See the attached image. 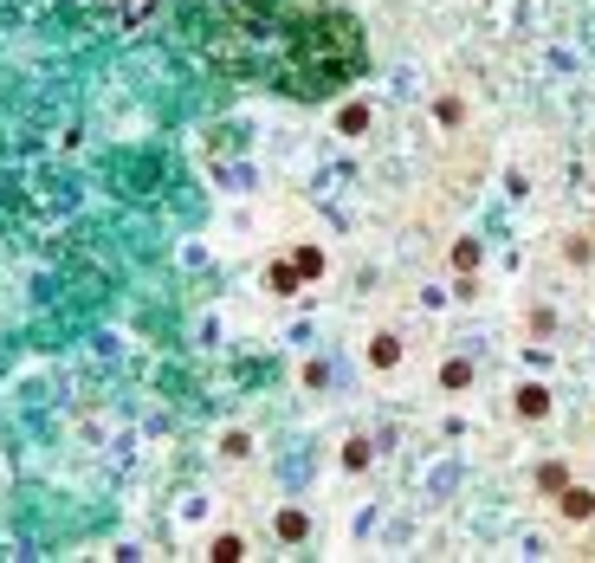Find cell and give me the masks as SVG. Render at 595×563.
<instances>
[{
  "label": "cell",
  "instance_id": "cell-6",
  "mask_svg": "<svg viewBox=\"0 0 595 563\" xmlns=\"http://www.w3.org/2000/svg\"><path fill=\"white\" fill-rule=\"evenodd\" d=\"M272 538H279V544H304V538H311V512H298V505H285V512L272 518Z\"/></svg>",
  "mask_w": 595,
  "mask_h": 563
},
{
  "label": "cell",
  "instance_id": "cell-17",
  "mask_svg": "<svg viewBox=\"0 0 595 563\" xmlns=\"http://www.w3.org/2000/svg\"><path fill=\"white\" fill-rule=\"evenodd\" d=\"M589 195H595V182H589Z\"/></svg>",
  "mask_w": 595,
  "mask_h": 563
},
{
  "label": "cell",
  "instance_id": "cell-4",
  "mask_svg": "<svg viewBox=\"0 0 595 563\" xmlns=\"http://www.w3.org/2000/svg\"><path fill=\"white\" fill-rule=\"evenodd\" d=\"M557 259H563L570 272H589V266H595V233H589V227H563V233H557Z\"/></svg>",
  "mask_w": 595,
  "mask_h": 563
},
{
  "label": "cell",
  "instance_id": "cell-14",
  "mask_svg": "<svg viewBox=\"0 0 595 563\" xmlns=\"http://www.w3.org/2000/svg\"><path fill=\"white\" fill-rule=\"evenodd\" d=\"M220 453H227V460H246V453H253V434H240V428H233L227 441H220Z\"/></svg>",
  "mask_w": 595,
  "mask_h": 563
},
{
  "label": "cell",
  "instance_id": "cell-9",
  "mask_svg": "<svg viewBox=\"0 0 595 563\" xmlns=\"http://www.w3.org/2000/svg\"><path fill=\"white\" fill-rule=\"evenodd\" d=\"M447 259H453V272H466V279H473V272L486 266V246H479V240H453Z\"/></svg>",
  "mask_w": 595,
  "mask_h": 563
},
{
  "label": "cell",
  "instance_id": "cell-16",
  "mask_svg": "<svg viewBox=\"0 0 595 563\" xmlns=\"http://www.w3.org/2000/svg\"><path fill=\"white\" fill-rule=\"evenodd\" d=\"M434 117H440V123H460V117H466V104H460V98H440V104H434Z\"/></svg>",
  "mask_w": 595,
  "mask_h": 563
},
{
  "label": "cell",
  "instance_id": "cell-13",
  "mask_svg": "<svg viewBox=\"0 0 595 563\" xmlns=\"http://www.w3.org/2000/svg\"><path fill=\"white\" fill-rule=\"evenodd\" d=\"M343 466H350V473H363V466H369V441H363V434L343 441Z\"/></svg>",
  "mask_w": 595,
  "mask_h": 563
},
{
  "label": "cell",
  "instance_id": "cell-11",
  "mask_svg": "<svg viewBox=\"0 0 595 563\" xmlns=\"http://www.w3.org/2000/svg\"><path fill=\"white\" fill-rule=\"evenodd\" d=\"M292 266L304 272V279H324L330 259H324V246H292Z\"/></svg>",
  "mask_w": 595,
  "mask_h": 563
},
{
  "label": "cell",
  "instance_id": "cell-1",
  "mask_svg": "<svg viewBox=\"0 0 595 563\" xmlns=\"http://www.w3.org/2000/svg\"><path fill=\"white\" fill-rule=\"evenodd\" d=\"M550 512H557L563 531H589L595 525V486H583V479H570V486L550 499Z\"/></svg>",
  "mask_w": 595,
  "mask_h": 563
},
{
  "label": "cell",
  "instance_id": "cell-8",
  "mask_svg": "<svg viewBox=\"0 0 595 563\" xmlns=\"http://www.w3.org/2000/svg\"><path fill=\"white\" fill-rule=\"evenodd\" d=\"M440 389L466 395V389H473V363H466V356H447V363H440Z\"/></svg>",
  "mask_w": 595,
  "mask_h": 563
},
{
  "label": "cell",
  "instance_id": "cell-5",
  "mask_svg": "<svg viewBox=\"0 0 595 563\" xmlns=\"http://www.w3.org/2000/svg\"><path fill=\"white\" fill-rule=\"evenodd\" d=\"M570 479H576V473H570V460H544V466L531 473V492H537V499L550 505V499H557L563 486H570Z\"/></svg>",
  "mask_w": 595,
  "mask_h": 563
},
{
  "label": "cell",
  "instance_id": "cell-3",
  "mask_svg": "<svg viewBox=\"0 0 595 563\" xmlns=\"http://www.w3.org/2000/svg\"><path fill=\"white\" fill-rule=\"evenodd\" d=\"M511 415H518L524 428H544V421L557 415V402H550L544 382H518V389H511Z\"/></svg>",
  "mask_w": 595,
  "mask_h": 563
},
{
  "label": "cell",
  "instance_id": "cell-12",
  "mask_svg": "<svg viewBox=\"0 0 595 563\" xmlns=\"http://www.w3.org/2000/svg\"><path fill=\"white\" fill-rule=\"evenodd\" d=\"M524 331H531V337H550V331H557V311H550V305H537L531 318H524Z\"/></svg>",
  "mask_w": 595,
  "mask_h": 563
},
{
  "label": "cell",
  "instance_id": "cell-2",
  "mask_svg": "<svg viewBox=\"0 0 595 563\" xmlns=\"http://www.w3.org/2000/svg\"><path fill=\"white\" fill-rule=\"evenodd\" d=\"M363 363L376 369V376H395V369L408 363V337L401 331H369L363 337Z\"/></svg>",
  "mask_w": 595,
  "mask_h": 563
},
{
  "label": "cell",
  "instance_id": "cell-15",
  "mask_svg": "<svg viewBox=\"0 0 595 563\" xmlns=\"http://www.w3.org/2000/svg\"><path fill=\"white\" fill-rule=\"evenodd\" d=\"M343 130L363 136V130H369V104H350V111H343Z\"/></svg>",
  "mask_w": 595,
  "mask_h": 563
},
{
  "label": "cell",
  "instance_id": "cell-7",
  "mask_svg": "<svg viewBox=\"0 0 595 563\" xmlns=\"http://www.w3.org/2000/svg\"><path fill=\"white\" fill-rule=\"evenodd\" d=\"M298 285H304V272L292 266V259H272V266H266V292H279V298H292V292H298Z\"/></svg>",
  "mask_w": 595,
  "mask_h": 563
},
{
  "label": "cell",
  "instance_id": "cell-10",
  "mask_svg": "<svg viewBox=\"0 0 595 563\" xmlns=\"http://www.w3.org/2000/svg\"><path fill=\"white\" fill-rule=\"evenodd\" d=\"M207 557H214V563H240L246 557V538H240V531H220V538L207 544Z\"/></svg>",
  "mask_w": 595,
  "mask_h": 563
}]
</instances>
